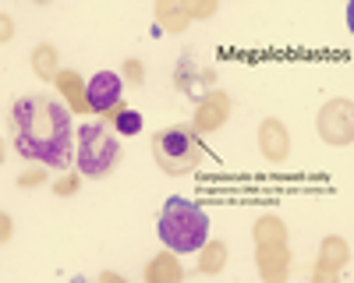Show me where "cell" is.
<instances>
[{
	"instance_id": "1",
	"label": "cell",
	"mask_w": 354,
	"mask_h": 283,
	"mask_svg": "<svg viewBox=\"0 0 354 283\" xmlns=\"http://www.w3.org/2000/svg\"><path fill=\"white\" fill-rule=\"evenodd\" d=\"M11 142L21 159L43 163L50 170H68L75 159L71 110L46 92H28L11 106Z\"/></svg>"
},
{
	"instance_id": "2",
	"label": "cell",
	"mask_w": 354,
	"mask_h": 283,
	"mask_svg": "<svg viewBox=\"0 0 354 283\" xmlns=\"http://www.w3.org/2000/svg\"><path fill=\"white\" fill-rule=\"evenodd\" d=\"M160 241L177 255H192L209 241V216L192 198L174 195L163 202V213H160Z\"/></svg>"
},
{
	"instance_id": "3",
	"label": "cell",
	"mask_w": 354,
	"mask_h": 283,
	"mask_svg": "<svg viewBox=\"0 0 354 283\" xmlns=\"http://www.w3.org/2000/svg\"><path fill=\"white\" fill-rule=\"evenodd\" d=\"M202 156H205L202 138L192 124H167L153 135V159L170 177L192 174V170L202 163Z\"/></svg>"
},
{
	"instance_id": "4",
	"label": "cell",
	"mask_w": 354,
	"mask_h": 283,
	"mask_svg": "<svg viewBox=\"0 0 354 283\" xmlns=\"http://www.w3.org/2000/svg\"><path fill=\"white\" fill-rule=\"evenodd\" d=\"M78 170L88 181L110 177V170L121 163V142H117V128L106 121H88L78 128Z\"/></svg>"
},
{
	"instance_id": "5",
	"label": "cell",
	"mask_w": 354,
	"mask_h": 283,
	"mask_svg": "<svg viewBox=\"0 0 354 283\" xmlns=\"http://www.w3.org/2000/svg\"><path fill=\"white\" fill-rule=\"evenodd\" d=\"M85 99L88 106H93L96 113H110L124 103V81L121 75H113V71H96L93 81L85 85Z\"/></svg>"
},
{
	"instance_id": "6",
	"label": "cell",
	"mask_w": 354,
	"mask_h": 283,
	"mask_svg": "<svg viewBox=\"0 0 354 283\" xmlns=\"http://www.w3.org/2000/svg\"><path fill=\"white\" fill-rule=\"evenodd\" d=\"M113 128L121 135H138L142 131V113L138 110H121V113H117V121H113Z\"/></svg>"
}]
</instances>
